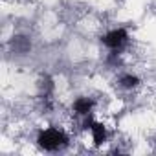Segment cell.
<instances>
[{
	"label": "cell",
	"instance_id": "8992f818",
	"mask_svg": "<svg viewBox=\"0 0 156 156\" xmlns=\"http://www.w3.org/2000/svg\"><path fill=\"white\" fill-rule=\"evenodd\" d=\"M119 85L123 88H136L140 85V77H136L132 73H125V75L119 77Z\"/></svg>",
	"mask_w": 156,
	"mask_h": 156
},
{
	"label": "cell",
	"instance_id": "7a4b0ae2",
	"mask_svg": "<svg viewBox=\"0 0 156 156\" xmlns=\"http://www.w3.org/2000/svg\"><path fill=\"white\" fill-rule=\"evenodd\" d=\"M129 39V33L123 30V28H116V30H110L105 37H103V44L110 50H118L121 48Z\"/></svg>",
	"mask_w": 156,
	"mask_h": 156
},
{
	"label": "cell",
	"instance_id": "277c9868",
	"mask_svg": "<svg viewBox=\"0 0 156 156\" xmlns=\"http://www.w3.org/2000/svg\"><path fill=\"white\" fill-rule=\"evenodd\" d=\"M9 44H11L13 51L19 53V55H24V53H28V51L31 50V42H30V39H26V37H22V35L13 37Z\"/></svg>",
	"mask_w": 156,
	"mask_h": 156
},
{
	"label": "cell",
	"instance_id": "6da1fadb",
	"mask_svg": "<svg viewBox=\"0 0 156 156\" xmlns=\"http://www.w3.org/2000/svg\"><path fill=\"white\" fill-rule=\"evenodd\" d=\"M37 143L44 151H59L68 143V136L59 129H46L37 136Z\"/></svg>",
	"mask_w": 156,
	"mask_h": 156
},
{
	"label": "cell",
	"instance_id": "5b68a950",
	"mask_svg": "<svg viewBox=\"0 0 156 156\" xmlns=\"http://www.w3.org/2000/svg\"><path fill=\"white\" fill-rule=\"evenodd\" d=\"M90 130H92V138H94V143L96 145H101V143L107 141V129H105L103 123L94 121L92 127H90Z\"/></svg>",
	"mask_w": 156,
	"mask_h": 156
},
{
	"label": "cell",
	"instance_id": "3957f363",
	"mask_svg": "<svg viewBox=\"0 0 156 156\" xmlns=\"http://www.w3.org/2000/svg\"><path fill=\"white\" fill-rule=\"evenodd\" d=\"M94 108V99L92 98H77L73 101V110L79 116H88Z\"/></svg>",
	"mask_w": 156,
	"mask_h": 156
}]
</instances>
